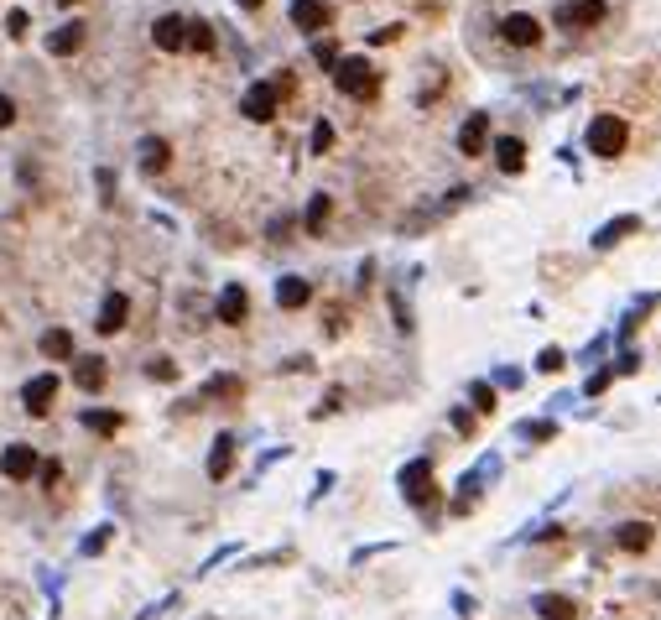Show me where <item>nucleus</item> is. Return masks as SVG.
<instances>
[{"label": "nucleus", "instance_id": "nucleus-1", "mask_svg": "<svg viewBox=\"0 0 661 620\" xmlns=\"http://www.w3.org/2000/svg\"><path fill=\"white\" fill-rule=\"evenodd\" d=\"M583 141H589V152L594 156H620L631 147V125L620 121V115H594L589 130H583Z\"/></svg>", "mask_w": 661, "mask_h": 620}, {"label": "nucleus", "instance_id": "nucleus-2", "mask_svg": "<svg viewBox=\"0 0 661 620\" xmlns=\"http://www.w3.org/2000/svg\"><path fill=\"white\" fill-rule=\"evenodd\" d=\"M333 84L349 94V99H370V94H375V68H370L364 58H339Z\"/></svg>", "mask_w": 661, "mask_h": 620}, {"label": "nucleus", "instance_id": "nucleus-3", "mask_svg": "<svg viewBox=\"0 0 661 620\" xmlns=\"http://www.w3.org/2000/svg\"><path fill=\"white\" fill-rule=\"evenodd\" d=\"M552 21L568 31H589L604 21V0H563L557 11H552Z\"/></svg>", "mask_w": 661, "mask_h": 620}, {"label": "nucleus", "instance_id": "nucleus-4", "mask_svg": "<svg viewBox=\"0 0 661 620\" xmlns=\"http://www.w3.org/2000/svg\"><path fill=\"white\" fill-rule=\"evenodd\" d=\"M37 469H42V459H37L31 443H11V448L0 454V474H5V480H31Z\"/></svg>", "mask_w": 661, "mask_h": 620}, {"label": "nucleus", "instance_id": "nucleus-5", "mask_svg": "<svg viewBox=\"0 0 661 620\" xmlns=\"http://www.w3.org/2000/svg\"><path fill=\"white\" fill-rule=\"evenodd\" d=\"M401 490H406L412 506H427V500H432V465H427V459H412V465L401 469Z\"/></svg>", "mask_w": 661, "mask_h": 620}, {"label": "nucleus", "instance_id": "nucleus-6", "mask_svg": "<svg viewBox=\"0 0 661 620\" xmlns=\"http://www.w3.org/2000/svg\"><path fill=\"white\" fill-rule=\"evenodd\" d=\"M500 37L515 42V47H537V42H541V21H537V16H526V11H515V16L500 21Z\"/></svg>", "mask_w": 661, "mask_h": 620}, {"label": "nucleus", "instance_id": "nucleus-7", "mask_svg": "<svg viewBox=\"0 0 661 620\" xmlns=\"http://www.w3.org/2000/svg\"><path fill=\"white\" fill-rule=\"evenodd\" d=\"M21 397H27L31 417H47V412H53V397H58V375H31Z\"/></svg>", "mask_w": 661, "mask_h": 620}, {"label": "nucleus", "instance_id": "nucleus-8", "mask_svg": "<svg viewBox=\"0 0 661 620\" xmlns=\"http://www.w3.org/2000/svg\"><path fill=\"white\" fill-rule=\"evenodd\" d=\"M151 42H156L162 53H182V47H188V21H182V16H156Z\"/></svg>", "mask_w": 661, "mask_h": 620}, {"label": "nucleus", "instance_id": "nucleus-9", "mask_svg": "<svg viewBox=\"0 0 661 620\" xmlns=\"http://www.w3.org/2000/svg\"><path fill=\"white\" fill-rule=\"evenodd\" d=\"M484 141H489V115H484V110H474L469 121L458 125V152H464V156H480Z\"/></svg>", "mask_w": 661, "mask_h": 620}, {"label": "nucleus", "instance_id": "nucleus-10", "mask_svg": "<svg viewBox=\"0 0 661 620\" xmlns=\"http://www.w3.org/2000/svg\"><path fill=\"white\" fill-rule=\"evenodd\" d=\"M105 381H110V365H105L99 355L73 360V386H79V391H105Z\"/></svg>", "mask_w": 661, "mask_h": 620}, {"label": "nucleus", "instance_id": "nucleus-11", "mask_svg": "<svg viewBox=\"0 0 661 620\" xmlns=\"http://www.w3.org/2000/svg\"><path fill=\"white\" fill-rule=\"evenodd\" d=\"M333 21V11L323 5V0H292V27L302 31H323Z\"/></svg>", "mask_w": 661, "mask_h": 620}, {"label": "nucleus", "instance_id": "nucleus-12", "mask_svg": "<svg viewBox=\"0 0 661 620\" xmlns=\"http://www.w3.org/2000/svg\"><path fill=\"white\" fill-rule=\"evenodd\" d=\"M276 99H281V94H276V84H255V89L245 94V115H250V121H271V115H276Z\"/></svg>", "mask_w": 661, "mask_h": 620}, {"label": "nucleus", "instance_id": "nucleus-13", "mask_svg": "<svg viewBox=\"0 0 661 620\" xmlns=\"http://www.w3.org/2000/svg\"><path fill=\"white\" fill-rule=\"evenodd\" d=\"M125 318H130V297H125V292H110L105 308H99V334H121Z\"/></svg>", "mask_w": 661, "mask_h": 620}, {"label": "nucleus", "instance_id": "nucleus-14", "mask_svg": "<svg viewBox=\"0 0 661 620\" xmlns=\"http://www.w3.org/2000/svg\"><path fill=\"white\" fill-rule=\"evenodd\" d=\"M79 47H84V27H79V21H63V27L47 37V53H53V58H73Z\"/></svg>", "mask_w": 661, "mask_h": 620}, {"label": "nucleus", "instance_id": "nucleus-15", "mask_svg": "<svg viewBox=\"0 0 661 620\" xmlns=\"http://www.w3.org/2000/svg\"><path fill=\"white\" fill-rule=\"evenodd\" d=\"M245 313H250V292L245 287H224L219 292V323H245Z\"/></svg>", "mask_w": 661, "mask_h": 620}, {"label": "nucleus", "instance_id": "nucleus-16", "mask_svg": "<svg viewBox=\"0 0 661 620\" xmlns=\"http://www.w3.org/2000/svg\"><path fill=\"white\" fill-rule=\"evenodd\" d=\"M631 230H640V214H620V219H609L604 230H594V250H609V246H620Z\"/></svg>", "mask_w": 661, "mask_h": 620}, {"label": "nucleus", "instance_id": "nucleus-17", "mask_svg": "<svg viewBox=\"0 0 661 620\" xmlns=\"http://www.w3.org/2000/svg\"><path fill=\"white\" fill-rule=\"evenodd\" d=\"M307 297H313V287H307L302 277H281V281H276V308H302Z\"/></svg>", "mask_w": 661, "mask_h": 620}, {"label": "nucleus", "instance_id": "nucleus-18", "mask_svg": "<svg viewBox=\"0 0 661 620\" xmlns=\"http://www.w3.org/2000/svg\"><path fill=\"white\" fill-rule=\"evenodd\" d=\"M495 162H500V172H521V167H526V147H521L515 136H500V141H495Z\"/></svg>", "mask_w": 661, "mask_h": 620}, {"label": "nucleus", "instance_id": "nucleus-19", "mask_svg": "<svg viewBox=\"0 0 661 620\" xmlns=\"http://www.w3.org/2000/svg\"><path fill=\"white\" fill-rule=\"evenodd\" d=\"M537 616L541 620H578L568 594H537Z\"/></svg>", "mask_w": 661, "mask_h": 620}, {"label": "nucleus", "instance_id": "nucleus-20", "mask_svg": "<svg viewBox=\"0 0 661 620\" xmlns=\"http://www.w3.org/2000/svg\"><path fill=\"white\" fill-rule=\"evenodd\" d=\"M230 465H235V438L224 433V438H213V454H209V474H213V480H224V474H230Z\"/></svg>", "mask_w": 661, "mask_h": 620}, {"label": "nucleus", "instance_id": "nucleus-21", "mask_svg": "<svg viewBox=\"0 0 661 620\" xmlns=\"http://www.w3.org/2000/svg\"><path fill=\"white\" fill-rule=\"evenodd\" d=\"M42 355L47 360H73V334L68 329H47L42 334Z\"/></svg>", "mask_w": 661, "mask_h": 620}, {"label": "nucleus", "instance_id": "nucleus-22", "mask_svg": "<svg viewBox=\"0 0 661 620\" xmlns=\"http://www.w3.org/2000/svg\"><path fill=\"white\" fill-rule=\"evenodd\" d=\"M620 548H625V553H646V548H651V527H646V522H625V527H620Z\"/></svg>", "mask_w": 661, "mask_h": 620}, {"label": "nucleus", "instance_id": "nucleus-23", "mask_svg": "<svg viewBox=\"0 0 661 620\" xmlns=\"http://www.w3.org/2000/svg\"><path fill=\"white\" fill-rule=\"evenodd\" d=\"M167 162H172L167 141H156V136H151V141H141V167H146V172H162Z\"/></svg>", "mask_w": 661, "mask_h": 620}, {"label": "nucleus", "instance_id": "nucleus-24", "mask_svg": "<svg viewBox=\"0 0 661 620\" xmlns=\"http://www.w3.org/2000/svg\"><path fill=\"white\" fill-rule=\"evenodd\" d=\"M84 428L99 438H115L121 433V412H84Z\"/></svg>", "mask_w": 661, "mask_h": 620}, {"label": "nucleus", "instance_id": "nucleus-25", "mask_svg": "<svg viewBox=\"0 0 661 620\" xmlns=\"http://www.w3.org/2000/svg\"><path fill=\"white\" fill-rule=\"evenodd\" d=\"M329 193H313V204H307V230H313V235H323V224H329Z\"/></svg>", "mask_w": 661, "mask_h": 620}, {"label": "nucleus", "instance_id": "nucleus-26", "mask_svg": "<svg viewBox=\"0 0 661 620\" xmlns=\"http://www.w3.org/2000/svg\"><path fill=\"white\" fill-rule=\"evenodd\" d=\"M188 47H198V53H209V47H213V27H209V21H188Z\"/></svg>", "mask_w": 661, "mask_h": 620}, {"label": "nucleus", "instance_id": "nucleus-27", "mask_svg": "<svg viewBox=\"0 0 661 620\" xmlns=\"http://www.w3.org/2000/svg\"><path fill=\"white\" fill-rule=\"evenodd\" d=\"M563 365H568V355H563L557 344H547V349L537 355V371H563Z\"/></svg>", "mask_w": 661, "mask_h": 620}, {"label": "nucleus", "instance_id": "nucleus-28", "mask_svg": "<svg viewBox=\"0 0 661 620\" xmlns=\"http://www.w3.org/2000/svg\"><path fill=\"white\" fill-rule=\"evenodd\" d=\"M313 58L323 63V68H339V47H333L329 37H318V42H313Z\"/></svg>", "mask_w": 661, "mask_h": 620}, {"label": "nucleus", "instance_id": "nucleus-29", "mask_svg": "<svg viewBox=\"0 0 661 620\" xmlns=\"http://www.w3.org/2000/svg\"><path fill=\"white\" fill-rule=\"evenodd\" d=\"M329 147H333V125H329V121H318V125H313V152L323 156Z\"/></svg>", "mask_w": 661, "mask_h": 620}, {"label": "nucleus", "instance_id": "nucleus-30", "mask_svg": "<svg viewBox=\"0 0 661 620\" xmlns=\"http://www.w3.org/2000/svg\"><path fill=\"white\" fill-rule=\"evenodd\" d=\"M209 391H213V397H240L245 386L235 381V375H219V381H209Z\"/></svg>", "mask_w": 661, "mask_h": 620}, {"label": "nucleus", "instance_id": "nucleus-31", "mask_svg": "<svg viewBox=\"0 0 661 620\" xmlns=\"http://www.w3.org/2000/svg\"><path fill=\"white\" fill-rule=\"evenodd\" d=\"M27 11H11V16H5V31H11V37H16V42H21V37H27Z\"/></svg>", "mask_w": 661, "mask_h": 620}, {"label": "nucleus", "instance_id": "nucleus-32", "mask_svg": "<svg viewBox=\"0 0 661 620\" xmlns=\"http://www.w3.org/2000/svg\"><path fill=\"white\" fill-rule=\"evenodd\" d=\"M146 375H151V381H172V375H178V365H172V360H151Z\"/></svg>", "mask_w": 661, "mask_h": 620}, {"label": "nucleus", "instance_id": "nucleus-33", "mask_svg": "<svg viewBox=\"0 0 661 620\" xmlns=\"http://www.w3.org/2000/svg\"><path fill=\"white\" fill-rule=\"evenodd\" d=\"M474 406H480V412H495V391H489V386H474Z\"/></svg>", "mask_w": 661, "mask_h": 620}, {"label": "nucleus", "instance_id": "nucleus-34", "mask_svg": "<svg viewBox=\"0 0 661 620\" xmlns=\"http://www.w3.org/2000/svg\"><path fill=\"white\" fill-rule=\"evenodd\" d=\"M11 121H16V99H5V94H0V130H5Z\"/></svg>", "mask_w": 661, "mask_h": 620}, {"label": "nucleus", "instance_id": "nucleus-35", "mask_svg": "<svg viewBox=\"0 0 661 620\" xmlns=\"http://www.w3.org/2000/svg\"><path fill=\"white\" fill-rule=\"evenodd\" d=\"M604 386H609V371H594V375H589V397H594V391H604Z\"/></svg>", "mask_w": 661, "mask_h": 620}, {"label": "nucleus", "instance_id": "nucleus-36", "mask_svg": "<svg viewBox=\"0 0 661 620\" xmlns=\"http://www.w3.org/2000/svg\"><path fill=\"white\" fill-rule=\"evenodd\" d=\"M240 5H245V11H255V5H261V0H240Z\"/></svg>", "mask_w": 661, "mask_h": 620}, {"label": "nucleus", "instance_id": "nucleus-37", "mask_svg": "<svg viewBox=\"0 0 661 620\" xmlns=\"http://www.w3.org/2000/svg\"><path fill=\"white\" fill-rule=\"evenodd\" d=\"M58 5H79V0H58Z\"/></svg>", "mask_w": 661, "mask_h": 620}]
</instances>
